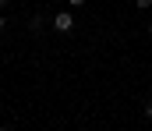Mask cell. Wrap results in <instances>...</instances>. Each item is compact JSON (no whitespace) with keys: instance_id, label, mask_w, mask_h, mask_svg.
<instances>
[{"instance_id":"1","label":"cell","mask_w":152,"mask_h":131,"mask_svg":"<svg viewBox=\"0 0 152 131\" xmlns=\"http://www.w3.org/2000/svg\"><path fill=\"white\" fill-rule=\"evenodd\" d=\"M71 29H75V14H71V11H57V18H53V32L67 36Z\"/></svg>"},{"instance_id":"2","label":"cell","mask_w":152,"mask_h":131,"mask_svg":"<svg viewBox=\"0 0 152 131\" xmlns=\"http://www.w3.org/2000/svg\"><path fill=\"white\" fill-rule=\"evenodd\" d=\"M42 21H46L42 14H32V18H28V29H32V32H42Z\"/></svg>"},{"instance_id":"3","label":"cell","mask_w":152,"mask_h":131,"mask_svg":"<svg viewBox=\"0 0 152 131\" xmlns=\"http://www.w3.org/2000/svg\"><path fill=\"white\" fill-rule=\"evenodd\" d=\"M134 7H138V11H149V7H152V0H134Z\"/></svg>"},{"instance_id":"4","label":"cell","mask_w":152,"mask_h":131,"mask_svg":"<svg viewBox=\"0 0 152 131\" xmlns=\"http://www.w3.org/2000/svg\"><path fill=\"white\" fill-rule=\"evenodd\" d=\"M145 117H149V121H152V99H149V103H145Z\"/></svg>"},{"instance_id":"5","label":"cell","mask_w":152,"mask_h":131,"mask_svg":"<svg viewBox=\"0 0 152 131\" xmlns=\"http://www.w3.org/2000/svg\"><path fill=\"white\" fill-rule=\"evenodd\" d=\"M4 29H7V18H4V14H0V36H4Z\"/></svg>"},{"instance_id":"6","label":"cell","mask_w":152,"mask_h":131,"mask_svg":"<svg viewBox=\"0 0 152 131\" xmlns=\"http://www.w3.org/2000/svg\"><path fill=\"white\" fill-rule=\"evenodd\" d=\"M67 4H71V7H81V4H85V0H67Z\"/></svg>"},{"instance_id":"7","label":"cell","mask_w":152,"mask_h":131,"mask_svg":"<svg viewBox=\"0 0 152 131\" xmlns=\"http://www.w3.org/2000/svg\"><path fill=\"white\" fill-rule=\"evenodd\" d=\"M7 4H11V0H0V11H4V7H7Z\"/></svg>"},{"instance_id":"8","label":"cell","mask_w":152,"mask_h":131,"mask_svg":"<svg viewBox=\"0 0 152 131\" xmlns=\"http://www.w3.org/2000/svg\"><path fill=\"white\" fill-rule=\"evenodd\" d=\"M149 36H152V21H149Z\"/></svg>"}]
</instances>
